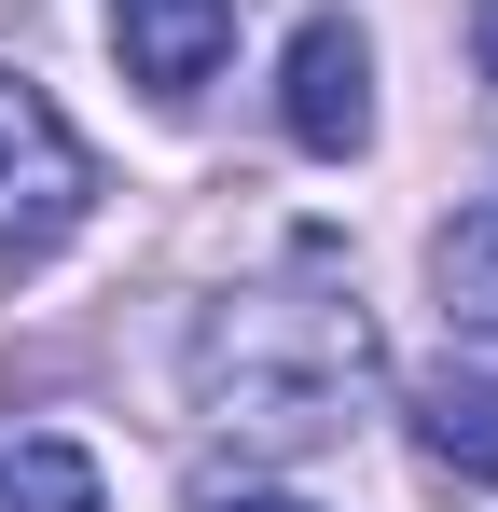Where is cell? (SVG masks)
Wrapping results in <instances>:
<instances>
[{"mask_svg":"<svg viewBox=\"0 0 498 512\" xmlns=\"http://www.w3.org/2000/svg\"><path fill=\"white\" fill-rule=\"evenodd\" d=\"M0 512H111V485L56 429H0Z\"/></svg>","mask_w":498,"mask_h":512,"instance_id":"8992f818","label":"cell"},{"mask_svg":"<svg viewBox=\"0 0 498 512\" xmlns=\"http://www.w3.org/2000/svg\"><path fill=\"white\" fill-rule=\"evenodd\" d=\"M111 56L139 97H194L236 56V0H111Z\"/></svg>","mask_w":498,"mask_h":512,"instance_id":"277c9868","label":"cell"},{"mask_svg":"<svg viewBox=\"0 0 498 512\" xmlns=\"http://www.w3.org/2000/svg\"><path fill=\"white\" fill-rule=\"evenodd\" d=\"M277 125H291V153H374V42H360V14H305L291 28V56H277Z\"/></svg>","mask_w":498,"mask_h":512,"instance_id":"3957f363","label":"cell"},{"mask_svg":"<svg viewBox=\"0 0 498 512\" xmlns=\"http://www.w3.org/2000/svg\"><path fill=\"white\" fill-rule=\"evenodd\" d=\"M471 70L498 84V0H471Z\"/></svg>","mask_w":498,"mask_h":512,"instance_id":"9c48e42d","label":"cell"},{"mask_svg":"<svg viewBox=\"0 0 498 512\" xmlns=\"http://www.w3.org/2000/svg\"><path fill=\"white\" fill-rule=\"evenodd\" d=\"M429 277H443V319H457V333H498V194L429 236Z\"/></svg>","mask_w":498,"mask_h":512,"instance_id":"52a82bcc","label":"cell"},{"mask_svg":"<svg viewBox=\"0 0 498 512\" xmlns=\"http://www.w3.org/2000/svg\"><path fill=\"white\" fill-rule=\"evenodd\" d=\"M402 416H415V457H429L443 485H498V374L443 360V374L402 388Z\"/></svg>","mask_w":498,"mask_h":512,"instance_id":"5b68a950","label":"cell"},{"mask_svg":"<svg viewBox=\"0 0 498 512\" xmlns=\"http://www.w3.org/2000/svg\"><path fill=\"white\" fill-rule=\"evenodd\" d=\"M83 208H97V153L70 139V111L28 70H0V277H28Z\"/></svg>","mask_w":498,"mask_h":512,"instance_id":"7a4b0ae2","label":"cell"},{"mask_svg":"<svg viewBox=\"0 0 498 512\" xmlns=\"http://www.w3.org/2000/svg\"><path fill=\"white\" fill-rule=\"evenodd\" d=\"M208 512H319V499H277V485H208Z\"/></svg>","mask_w":498,"mask_h":512,"instance_id":"ba28073f","label":"cell"},{"mask_svg":"<svg viewBox=\"0 0 498 512\" xmlns=\"http://www.w3.org/2000/svg\"><path fill=\"white\" fill-rule=\"evenodd\" d=\"M374 388H388V360H374V319L332 236H305L277 277H249L194 319V402L208 429H236V457H319L374 416Z\"/></svg>","mask_w":498,"mask_h":512,"instance_id":"6da1fadb","label":"cell"}]
</instances>
